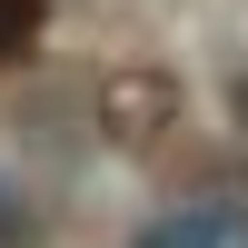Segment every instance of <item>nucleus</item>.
<instances>
[{
	"label": "nucleus",
	"mask_w": 248,
	"mask_h": 248,
	"mask_svg": "<svg viewBox=\"0 0 248 248\" xmlns=\"http://www.w3.org/2000/svg\"><path fill=\"white\" fill-rule=\"evenodd\" d=\"M99 109H109V139H129V149H139V139H159V129H169L179 90H169V79H139V70H119L109 90H99Z\"/></svg>",
	"instance_id": "nucleus-1"
},
{
	"label": "nucleus",
	"mask_w": 248,
	"mask_h": 248,
	"mask_svg": "<svg viewBox=\"0 0 248 248\" xmlns=\"http://www.w3.org/2000/svg\"><path fill=\"white\" fill-rule=\"evenodd\" d=\"M229 238H238V209H189V218L139 229V248H229Z\"/></svg>",
	"instance_id": "nucleus-2"
},
{
	"label": "nucleus",
	"mask_w": 248,
	"mask_h": 248,
	"mask_svg": "<svg viewBox=\"0 0 248 248\" xmlns=\"http://www.w3.org/2000/svg\"><path fill=\"white\" fill-rule=\"evenodd\" d=\"M40 10H50V0H0V60H10V50H30Z\"/></svg>",
	"instance_id": "nucleus-3"
},
{
	"label": "nucleus",
	"mask_w": 248,
	"mask_h": 248,
	"mask_svg": "<svg viewBox=\"0 0 248 248\" xmlns=\"http://www.w3.org/2000/svg\"><path fill=\"white\" fill-rule=\"evenodd\" d=\"M30 238H40V218H30V209H20V199H10V189H0V248H30Z\"/></svg>",
	"instance_id": "nucleus-4"
}]
</instances>
